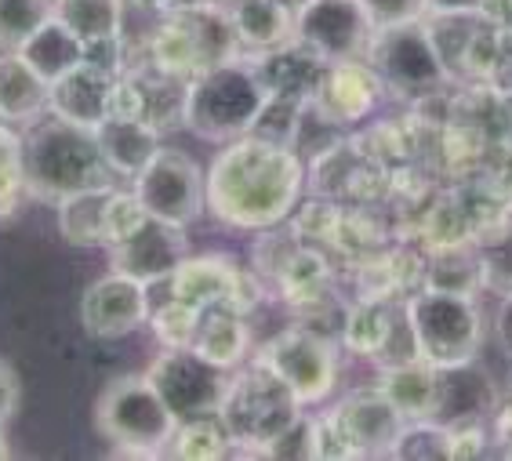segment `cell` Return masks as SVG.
<instances>
[{"label": "cell", "mask_w": 512, "mask_h": 461, "mask_svg": "<svg viewBox=\"0 0 512 461\" xmlns=\"http://www.w3.org/2000/svg\"><path fill=\"white\" fill-rule=\"evenodd\" d=\"M131 4H138V8H149V11H175V8H182V0H131Z\"/></svg>", "instance_id": "obj_45"}, {"label": "cell", "mask_w": 512, "mask_h": 461, "mask_svg": "<svg viewBox=\"0 0 512 461\" xmlns=\"http://www.w3.org/2000/svg\"><path fill=\"white\" fill-rule=\"evenodd\" d=\"M207 207L233 229H273L291 218L306 167L291 146L258 135L233 138L207 167Z\"/></svg>", "instance_id": "obj_1"}, {"label": "cell", "mask_w": 512, "mask_h": 461, "mask_svg": "<svg viewBox=\"0 0 512 461\" xmlns=\"http://www.w3.org/2000/svg\"><path fill=\"white\" fill-rule=\"evenodd\" d=\"M494 447L502 458H512V400L494 411Z\"/></svg>", "instance_id": "obj_43"}, {"label": "cell", "mask_w": 512, "mask_h": 461, "mask_svg": "<svg viewBox=\"0 0 512 461\" xmlns=\"http://www.w3.org/2000/svg\"><path fill=\"white\" fill-rule=\"evenodd\" d=\"M95 138H99L109 171L124 178H135L164 149L160 146V131L149 120L128 117V113H109L95 128Z\"/></svg>", "instance_id": "obj_21"}, {"label": "cell", "mask_w": 512, "mask_h": 461, "mask_svg": "<svg viewBox=\"0 0 512 461\" xmlns=\"http://www.w3.org/2000/svg\"><path fill=\"white\" fill-rule=\"evenodd\" d=\"M258 360L291 385V393L298 396L302 407L324 403L338 385L335 345L327 342L320 331H309V327H291V331L276 334Z\"/></svg>", "instance_id": "obj_12"}, {"label": "cell", "mask_w": 512, "mask_h": 461, "mask_svg": "<svg viewBox=\"0 0 512 461\" xmlns=\"http://www.w3.org/2000/svg\"><path fill=\"white\" fill-rule=\"evenodd\" d=\"M393 458L404 461H451V429L433 418L425 422H404L393 443Z\"/></svg>", "instance_id": "obj_34"}, {"label": "cell", "mask_w": 512, "mask_h": 461, "mask_svg": "<svg viewBox=\"0 0 512 461\" xmlns=\"http://www.w3.org/2000/svg\"><path fill=\"white\" fill-rule=\"evenodd\" d=\"M149 382L157 385V393L171 407L178 422L193 418H211L222 411V400L229 393V371L200 356L197 349H168L160 353L149 367Z\"/></svg>", "instance_id": "obj_10"}, {"label": "cell", "mask_w": 512, "mask_h": 461, "mask_svg": "<svg viewBox=\"0 0 512 461\" xmlns=\"http://www.w3.org/2000/svg\"><path fill=\"white\" fill-rule=\"evenodd\" d=\"M113 88H117V77H109L106 69L91 62H80L48 88V113L73 120L80 128H99L113 109Z\"/></svg>", "instance_id": "obj_19"}, {"label": "cell", "mask_w": 512, "mask_h": 461, "mask_svg": "<svg viewBox=\"0 0 512 461\" xmlns=\"http://www.w3.org/2000/svg\"><path fill=\"white\" fill-rule=\"evenodd\" d=\"M240 55V40L226 15V4H182L168 11L153 37H149V62L153 69L178 80H193L207 69L233 62Z\"/></svg>", "instance_id": "obj_3"}, {"label": "cell", "mask_w": 512, "mask_h": 461, "mask_svg": "<svg viewBox=\"0 0 512 461\" xmlns=\"http://www.w3.org/2000/svg\"><path fill=\"white\" fill-rule=\"evenodd\" d=\"M494 334H498V345L505 349V356L512 360V295L502 298V305H498V316H494Z\"/></svg>", "instance_id": "obj_44"}, {"label": "cell", "mask_w": 512, "mask_h": 461, "mask_svg": "<svg viewBox=\"0 0 512 461\" xmlns=\"http://www.w3.org/2000/svg\"><path fill=\"white\" fill-rule=\"evenodd\" d=\"M404 316L418 360L433 363V367H451V363L476 360L480 353L483 324L469 295L418 287L414 295H407Z\"/></svg>", "instance_id": "obj_6"}, {"label": "cell", "mask_w": 512, "mask_h": 461, "mask_svg": "<svg viewBox=\"0 0 512 461\" xmlns=\"http://www.w3.org/2000/svg\"><path fill=\"white\" fill-rule=\"evenodd\" d=\"M200 313H204V309L171 295V302H164V309L153 313V331H157V338L168 345V349H186V345H193V338H197Z\"/></svg>", "instance_id": "obj_36"}, {"label": "cell", "mask_w": 512, "mask_h": 461, "mask_svg": "<svg viewBox=\"0 0 512 461\" xmlns=\"http://www.w3.org/2000/svg\"><path fill=\"white\" fill-rule=\"evenodd\" d=\"M22 171H26V189L33 197L55 200V204L84 189L113 186V171L102 157L95 128H80L55 113H44L33 124H26Z\"/></svg>", "instance_id": "obj_2"}, {"label": "cell", "mask_w": 512, "mask_h": 461, "mask_svg": "<svg viewBox=\"0 0 512 461\" xmlns=\"http://www.w3.org/2000/svg\"><path fill=\"white\" fill-rule=\"evenodd\" d=\"M251 66L258 69V77L266 84L269 95H284V99H298V102H313L320 80H324L327 62L309 51L306 44L298 40H287L280 48L262 51Z\"/></svg>", "instance_id": "obj_20"}, {"label": "cell", "mask_w": 512, "mask_h": 461, "mask_svg": "<svg viewBox=\"0 0 512 461\" xmlns=\"http://www.w3.org/2000/svg\"><path fill=\"white\" fill-rule=\"evenodd\" d=\"M382 77L375 69L360 62H331L324 69V80L316 88L313 102V117L327 128H349V124H360V120L378 106L382 99Z\"/></svg>", "instance_id": "obj_15"}, {"label": "cell", "mask_w": 512, "mask_h": 461, "mask_svg": "<svg viewBox=\"0 0 512 461\" xmlns=\"http://www.w3.org/2000/svg\"><path fill=\"white\" fill-rule=\"evenodd\" d=\"M425 287L436 291H451V295H469L483 291L480 255L469 247H451V251H436L433 262H425Z\"/></svg>", "instance_id": "obj_30"}, {"label": "cell", "mask_w": 512, "mask_h": 461, "mask_svg": "<svg viewBox=\"0 0 512 461\" xmlns=\"http://www.w3.org/2000/svg\"><path fill=\"white\" fill-rule=\"evenodd\" d=\"M146 287L149 284L117 273V269L102 276V280H95L80 298V324H84V331L91 338H102V342H113V338L138 331L149 316Z\"/></svg>", "instance_id": "obj_14"}, {"label": "cell", "mask_w": 512, "mask_h": 461, "mask_svg": "<svg viewBox=\"0 0 512 461\" xmlns=\"http://www.w3.org/2000/svg\"><path fill=\"white\" fill-rule=\"evenodd\" d=\"M280 4H284V8H291V11H298L302 4H306V0H280Z\"/></svg>", "instance_id": "obj_46"}, {"label": "cell", "mask_w": 512, "mask_h": 461, "mask_svg": "<svg viewBox=\"0 0 512 461\" xmlns=\"http://www.w3.org/2000/svg\"><path fill=\"white\" fill-rule=\"evenodd\" d=\"M109 258L117 273L135 276L142 284H157V280H171L178 265L189 258V240L182 226L146 218L128 240L109 247Z\"/></svg>", "instance_id": "obj_16"}, {"label": "cell", "mask_w": 512, "mask_h": 461, "mask_svg": "<svg viewBox=\"0 0 512 461\" xmlns=\"http://www.w3.org/2000/svg\"><path fill=\"white\" fill-rule=\"evenodd\" d=\"M135 197L149 218L186 229L207 207V178L193 157L178 149H160L135 175Z\"/></svg>", "instance_id": "obj_11"}, {"label": "cell", "mask_w": 512, "mask_h": 461, "mask_svg": "<svg viewBox=\"0 0 512 461\" xmlns=\"http://www.w3.org/2000/svg\"><path fill=\"white\" fill-rule=\"evenodd\" d=\"M229 447H233V436L222 425L218 414L211 418H193V422H178L175 436H171L168 451L171 458H193V461H211V458H226Z\"/></svg>", "instance_id": "obj_31"}, {"label": "cell", "mask_w": 512, "mask_h": 461, "mask_svg": "<svg viewBox=\"0 0 512 461\" xmlns=\"http://www.w3.org/2000/svg\"><path fill=\"white\" fill-rule=\"evenodd\" d=\"M0 458H8V443H4V432H0Z\"/></svg>", "instance_id": "obj_47"}, {"label": "cell", "mask_w": 512, "mask_h": 461, "mask_svg": "<svg viewBox=\"0 0 512 461\" xmlns=\"http://www.w3.org/2000/svg\"><path fill=\"white\" fill-rule=\"evenodd\" d=\"M320 425V458H378L393 454V443L404 429V414L385 400L382 389L353 393L338 403Z\"/></svg>", "instance_id": "obj_9"}, {"label": "cell", "mask_w": 512, "mask_h": 461, "mask_svg": "<svg viewBox=\"0 0 512 461\" xmlns=\"http://www.w3.org/2000/svg\"><path fill=\"white\" fill-rule=\"evenodd\" d=\"M375 26L360 0H306L295 11V40L331 62L367 59Z\"/></svg>", "instance_id": "obj_13"}, {"label": "cell", "mask_w": 512, "mask_h": 461, "mask_svg": "<svg viewBox=\"0 0 512 461\" xmlns=\"http://www.w3.org/2000/svg\"><path fill=\"white\" fill-rule=\"evenodd\" d=\"M378 389L396 411L404 414V422H425L436 414V367L418 360V356L385 363Z\"/></svg>", "instance_id": "obj_23"}, {"label": "cell", "mask_w": 512, "mask_h": 461, "mask_svg": "<svg viewBox=\"0 0 512 461\" xmlns=\"http://www.w3.org/2000/svg\"><path fill=\"white\" fill-rule=\"evenodd\" d=\"M113 193H117L113 186H99L59 200V229L69 244L106 247V207Z\"/></svg>", "instance_id": "obj_28"}, {"label": "cell", "mask_w": 512, "mask_h": 461, "mask_svg": "<svg viewBox=\"0 0 512 461\" xmlns=\"http://www.w3.org/2000/svg\"><path fill=\"white\" fill-rule=\"evenodd\" d=\"M0 120H4V117H0Z\"/></svg>", "instance_id": "obj_48"}, {"label": "cell", "mask_w": 512, "mask_h": 461, "mask_svg": "<svg viewBox=\"0 0 512 461\" xmlns=\"http://www.w3.org/2000/svg\"><path fill=\"white\" fill-rule=\"evenodd\" d=\"M26 193V171H22V138L11 131L8 120H0V218L19 207Z\"/></svg>", "instance_id": "obj_35"}, {"label": "cell", "mask_w": 512, "mask_h": 461, "mask_svg": "<svg viewBox=\"0 0 512 461\" xmlns=\"http://www.w3.org/2000/svg\"><path fill=\"white\" fill-rule=\"evenodd\" d=\"M487 0H425V19H454V15H483Z\"/></svg>", "instance_id": "obj_41"}, {"label": "cell", "mask_w": 512, "mask_h": 461, "mask_svg": "<svg viewBox=\"0 0 512 461\" xmlns=\"http://www.w3.org/2000/svg\"><path fill=\"white\" fill-rule=\"evenodd\" d=\"M360 4H364L367 19H371L375 30H389V26L425 19V0H360Z\"/></svg>", "instance_id": "obj_39"}, {"label": "cell", "mask_w": 512, "mask_h": 461, "mask_svg": "<svg viewBox=\"0 0 512 461\" xmlns=\"http://www.w3.org/2000/svg\"><path fill=\"white\" fill-rule=\"evenodd\" d=\"M266 99L269 91L251 62H222L189 80L182 128L207 142H233L251 135Z\"/></svg>", "instance_id": "obj_4"}, {"label": "cell", "mask_w": 512, "mask_h": 461, "mask_svg": "<svg viewBox=\"0 0 512 461\" xmlns=\"http://www.w3.org/2000/svg\"><path fill=\"white\" fill-rule=\"evenodd\" d=\"M447 429H451V461L483 458L487 443H494V436L487 432V422H458V425H447Z\"/></svg>", "instance_id": "obj_40"}, {"label": "cell", "mask_w": 512, "mask_h": 461, "mask_svg": "<svg viewBox=\"0 0 512 461\" xmlns=\"http://www.w3.org/2000/svg\"><path fill=\"white\" fill-rule=\"evenodd\" d=\"M396 334L393 302L389 298H360V302L345 313L342 324V349L356 356H382Z\"/></svg>", "instance_id": "obj_27"}, {"label": "cell", "mask_w": 512, "mask_h": 461, "mask_svg": "<svg viewBox=\"0 0 512 461\" xmlns=\"http://www.w3.org/2000/svg\"><path fill=\"white\" fill-rule=\"evenodd\" d=\"M498 411V389L491 374L476 360L436 367V414L433 422L458 425V422H487Z\"/></svg>", "instance_id": "obj_18"}, {"label": "cell", "mask_w": 512, "mask_h": 461, "mask_svg": "<svg viewBox=\"0 0 512 461\" xmlns=\"http://www.w3.org/2000/svg\"><path fill=\"white\" fill-rule=\"evenodd\" d=\"M95 425L109 443L128 454H164L178 429V418L149 382V374H124L106 385L95 407Z\"/></svg>", "instance_id": "obj_7"}, {"label": "cell", "mask_w": 512, "mask_h": 461, "mask_svg": "<svg viewBox=\"0 0 512 461\" xmlns=\"http://www.w3.org/2000/svg\"><path fill=\"white\" fill-rule=\"evenodd\" d=\"M146 207L138 204L135 189L131 193H113V200H109L106 207V247L120 244V240H128L131 233H135L142 222H146Z\"/></svg>", "instance_id": "obj_38"}, {"label": "cell", "mask_w": 512, "mask_h": 461, "mask_svg": "<svg viewBox=\"0 0 512 461\" xmlns=\"http://www.w3.org/2000/svg\"><path fill=\"white\" fill-rule=\"evenodd\" d=\"M476 255H480V273H483V291L509 298L512 295V211L476 236Z\"/></svg>", "instance_id": "obj_32"}, {"label": "cell", "mask_w": 512, "mask_h": 461, "mask_svg": "<svg viewBox=\"0 0 512 461\" xmlns=\"http://www.w3.org/2000/svg\"><path fill=\"white\" fill-rule=\"evenodd\" d=\"M364 62L382 77L385 91L404 95V99H425L451 80V66L436 48L429 22H404V26L375 30Z\"/></svg>", "instance_id": "obj_8"}, {"label": "cell", "mask_w": 512, "mask_h": 461, "mask_svg": "<svg viewBox=\"0 0 512 461\" xmlns=\"http://www.w3.org/2000/svg\"><path fill=\"white\" fill-rule=\"evenodd\" d=\"M247 345H251V331L244 324V313L233 309V305H207L200 313L197 338H193L189 349H197L211 363L233 371L237 363H244Z\"/></svg>", "instance_id": "obj_25"}, {"label": "cell", "mask_w": 512, "mask_h": 461, "mask_svg": "<svg viewBox=\"0 0 512 461\" xmlns=\"http://www.w3.org/2000/svg\"><path fill=\"white\" fill-rule=\"evenodd\" d=\"M240 40V51H273L287 40H295V11L280 0H222Z\"/></svg>", "instance_id": "obj_22"}, {"label": "cell", "mask_w": 512, "mask_h": 461, "mask_svg": "<svg viewBox=\"0 0 512 461\" xmlns=\"http://www.w3.org/2000/svg\"><path fill=\"white\" fill-rule=\"evenodd\" d=\"M266 458H320V425L316 418H298L266 447Z\"/></svg>", "instance_id": "obj_37"}, {"label": "cell", "mask_w": 512, "mask_h": 461, "mask_svg": "<svg viewBox=\"0 0 512 461\" xmlns=\"http://www.w3.org/2000/svg\"><path fill=\"white\" fill-rule=\"evenodd\" d=\"M55 15L84 44L120 37L124 30V0H55Z\"/></svg>", "instance_id": "obj_29"}, {"label": "cell", "mask_w": 512, "mask_h": 461, "mask_svg": "<svg viewBox=\"0 0 512 461\" xmlns=\"http://www.w3.org/2000/svg\"><path fill=\"white\" fill-rule=\"evenodd\" d=\"M251 280L237 269V262L226 255H200L186 258L171 276V295L182 302L207 309V305H233L244 313L247 305H255L258 295H244Z\"/></svg>", "instance_id": "obj_17"}, {"label": "cell", "mask_w": 512, "mask_h": 461, "mask_svg": "<svg viewBox=\"0 0 512 461\" xmlns=\"http://www.w3.org/2000/svg\"><path fill=\"white\" fill-rule=\"evenodd\" d=\"M55 15V0H0V48L15 51Z\"/></svg>", "instance_id": "obj_33"}, {"label": "cell", "mask_w": 512, "mask_h": 461, "mask_svg": "<svg viewBox=\"0 0 512 461\" xmlns=\"http://www.w3.org/2000/svg\"><path fill=\"white\" fill-rule=\"evenodd\" d=\"M48 80L19 51L0 55V117L8 124H33L48 113Z\"/></svg>", "instance_id": "obj_24"}, {"label": "cell", "mask_w": 512, "mask_h": 461, "mask_svg": "<svg viewBox=\"0 0 512 461\" xmlns=\"http://www.w3.org/2000/svg\"><path fill=\"white\" fill-rule=\"evenodd\" d=\"M15 407H19V382H15L8 363L0 360V425L15 414Z\"/></svg>", "instance_id": "obj_42"}, {"label": "cell", "mask_w": 512, "mask_h": 461, "mask_svg": "<svg viewBox=\"0 0 512 461\" xmlns=\"http://www.w3.org/2000/svg\"><path fill=\"white\" fill-rule=\"evenodd\" d=\"M218 418L233 436V447L266 454L269 443L302 418V403L280 374L269 371L262 360H255L229 382Z\"/></svg>", "instance_id": "obj_5"}, {"label": "cell", "mask_w": 512, "mask_h": 461, "mask_svg": "<svg viewBox=\"0 0 512 461\" xmlns=\"http://www.w3.org/2000/svg\"><path fill=\"white\" fill-rule=\"evenodd\" d=\"M15 51H19L22 59L30 62L40 77L48 80V84H55L59 77H66L69 69H77L80 62H84V51H88V44L69 30L59 15H51V19L44 22V26H40V30L33 33L26 44H19Z\"/></svg>", "instance_id": "obj_26"}]
</instances>
